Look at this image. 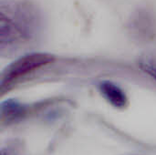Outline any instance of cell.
Listing matches in <instances>:
<instances>
[{
    "label": "cell",
    "instance_id": "obj_1",
    "mask_svg": "<svg viewBox=\"0 0 156 155\" xmlns=\"http://www.w3.org/2000/svg\"><path fill=\"white\" fill-rule=\"evenodd\" d=\"M41 18L30 3L6 1L0 5L1 52L16 49L32 40L39 32Z\"/></svg>",
    "mask_w": 156,
    "mask_h": 155
},
{
    "label": "cell",
    "instance_id": "obj_4",
    "mask_svg": "<svg viewBox=\"0 0 156 155\" xmlns=\"http://www.w3.org/2000/svg\"><path fill=\"white\" fill-rule=\"evenodd\" d=\"M27 106L15 99H7L1 102L0 114L3 123L10 124L23 120L27 114Z\"/></svg>",
    "mask_w": 156,
    "mask_h": 155
},
{
    "label": "cell",
    "instance_id": "obj_2",
    "mask_svg": "<svg viewBox=\"0 0 156 155\" xmlns=\"http://www.w3.org/2000/svg\"><path fill=\"white\" fill-rule=\"evenodd\" d=\"M54 61L55 56L47 52H31L15 59L5 67L1 74L0 90L2 94L7 91L15 82Z\"/></svg>",
    "mask_w": 156,
    "mask_h": 155
},
{
    "label": "cell",
    "instance_id": "obj_5",
    "mask_svg": "<svg viewBox=\"0 0 156 155\" xmlns=\"http://www.w3.org/2000/svg\"><path fill=\"white\" fill-rule=\"evenodd\" d=\"M139 66L141 69L156 81V59L154 58H144L140 60Z\"/></svg>",
    "mask_w": 156,
    "mask_h": 155
},
{
    "label": "cell",
    "instance_id": "obj_6",
    "mask_svg": "<svg viewBox=\"0 0 156 155\" xmlns=\"http://www.w3.org/2000/svg\"><path fill=\"white\" fill-rule=\"evenodd\" d=\"M1 155H16V153L14 152V150L6 147V148H3L1 150Z\"/></svg>",
    "mask_w": 156,
    "mask_h": 155
},
{
    "label": "cell",
    "instance_id": "obj_3",
    "mask_svg": "<svg viewBox=\"0 0 156 155\" xmlns=\"http://www.w3.org/2000/svg\"><path fill=\"white\" fill-rule=\"evenodd\" d=\"M98 87L101 96L113 108L124 110L128 107V96L118 84L110 80H102L99 83Z\"/></svg>",
    "mask_w": 156,
    "mask_h": 155
}]
</instances>
